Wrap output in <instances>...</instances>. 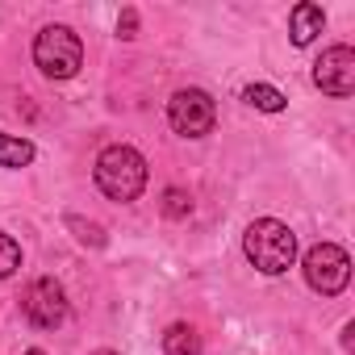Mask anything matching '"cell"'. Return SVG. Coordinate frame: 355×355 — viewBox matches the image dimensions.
Listing matches in <instances>:
<instances>
[{
    "instance_id": "6da1fadb",
    "label": "cell",
    "mask_w": 355,
    "mask_h": 355,
    "mask_svg": "<svg viewBox=\"0 0 355 355\" xmlns=\"http://www.w3.org/2000/svg\"><path fill=\"white\" fill-rule=\"evenodd\" d=\"M96 189L109 197V201H138L142 189H146V159L125 146V142H113L96 155Z\"/></svg>"
},
{
    "instance_id": "7a4b0ae2",
    "label": "cell",
    "mask_w": 355,
    "mask_h": 355,
    "mask_svg": "<svg viewBox=\"0 0 355 355\" xmlns=\"http://www.w3.org/2000/svg\"><path fill=\"white\" fill-rule=\"evenodd\" d=\"M243 251H247V259L255 263V272L280 276V272H288L293 259H297V234H293L284 222H276V218H255V222L247 226V234H243Z\"/></svg>"
},
{
    "instance_id": "3957f363",
    "label": "cell",
    "mask_w": 355,
    "mask_h": 355,
    "mask_svg": "<svg viewBox=\"0 0 355 355\" xmlns=\"http://www.w3.org/2000/svg\"><path fill=\"white\" fill-rule=\"evenodd\" d=\"M34 67L46 80H71L84 67V42L67 26H46L34 38Z\"/></svg>"
},
{
    "instance_id": "277c9868",
    "label": "cell",
    "mask_w": 355,
    "mask_h": 355,
    "mask_svg": "<svg viewBox=\"0 0 355 355\" xmlns=\"http://www.w3.org/2000/svg\"><path fill=\"white\" fill-rule=\"evenodd\" d=\"M301 272H305V284H309L313 293L334 297V293H343L347 280H351V259H347V251H343L338 243H318V247L305 251Z\"/></svg>"
},
{
    "instance_id": "5b68a950",
    "label": "cell",
    "mask_w": 355,
    "mask_h": 355,
    "mask_svg": "<svg viewBox=\"0 0 355 355\" xmlns=\"http://www.w3.org/2000/svg\"><path fill=\"white\" fill-rule=\"evenodd\" d=\"M214 117H218L214 96L201 92V88H180L167 101V121L180 138H205L214 130Z\"/></svg>"
},
{
    "instance_id": "8992f818",
    "label": "cell",
    "mask_w": 355,
    "mask_h": 355,
    "mask_svg": "<svg viewBox=\"0 0 355 355\" xmlns=\"http://www.w3.org/2000/svg\"><path fill=\"white\" fill-rule=\"evenodd\" d=\"M26 318L38 326V330H55V326H63L67 322V293H63V284L59 280H51V276H42V280H34L30 288H26Z\"/></svg>"
},
{
    "instance_id": "52a82bcc",
    "label": "cell",
    "mask_w": 355,
    "mask_h": 355,
    "mask_svg": "<svg viewBox=\"0 0 355 355\" xmlns=\"http://www.w3.org/2000/svg\"><path fill=\"white\" fill-rule=\"evenodd\" d=\"M313 84L326 96H351L355 92V51L351 46H330L322 51V59L313 63Z\"/></svg>"
},
{
    "instance_id": "ba28073f",
    "label": "cell",
    "mask_w": 355,
    "mask_h": 355,
    "mask_svg": "<svg viewBox=\"0 0 355 355\" xmlns=\"http://www.w3.org/2000/svg\"><path fill=\"white\" fill-rule=\"evenodd\" d=\"M326 26V13L322 5H313V0H301V5L288 13V34H293V46H309Z\"/></svg>"
},
{
    "instance_id": "9c48e42d",
    "label": "cell",
    "mask_w": 355,
    "mask_h": 355,
    "mask_svg": "<svg viewBox=\"0 0 355 355\" xmlns=\"http://www.w3.org/2000/svg\"><path fill=\"white\" fill-rule=\"evenodd\" d=\"M163 351H167V355H201V334H197V326H189V322L167 326Z\"/></svg>"
},
{
    "instance_id": "30bf717a",
    "label": "cell",
    "mask_w": 355,
    "mask_h": 355,
    "mask_svg": "<svg viewBox=\"0 0 355 355\" xmlns=\"http://www.w3.org/2000/svg\"><path fill=\"white\" fill-rule=\"evenodd\" d=\"M34 163V142L17 134H0V167H26Z\"/></svg>"
},
{
    "instance_id": "8fae6325",
    "label": "cell",
    "mask_w": 355,
    "mask_h": 355,
    "mask_svg": "<svg viewBox=\"0 0 355 355\" xmlns=\"http://www.w3.org/2000/svg\"><path fill=\"white\" fill-rule=\"evenodd\" d=\"M243 101H247L251 109H259V113H280V109H284V92L272 88V84H247V88H243Z\"/></svg>"
},
{
    "instance_id": "7c38bea8",
    "label": "cell",
    "mask_w": 355,
    "mask_h": 355,
    "mask_svg": "<svg viewBox=\"0 0 355 355\" xmlns=\"http://www.w3.org/2000/svg\"><path fill=\"white\" fill-rule=\"evenodd\" d=\"M21 268V243L13 234H0V280H9Z\"/></svg>"
},
{
    "instance_id": "4fadbf2b",
    "label": "cell",
    "mask_w": 355,
    "mask_h": 355,
    "mask_svg": "<svg viewBox=\"0 0 355 355\" xmlns=\"http://www.w3.org/2000/svg\"><path fill=\"white\" fill-rule=\"evenodd\" d=\"M163 214H167V218H189V214H193V197H189L184 189H167V193H163Z\"/></svg>"
},
{
    "instance_id": "5bb4252c",
    "label": "cell",
    "mask_w": 355,
    "mask_h": 355,
    "mask_svg": "<svg viewBox=\"0 0 355 355\" xmlns=\"http://www.w3.org/2000/svg\"><path fill=\"white\" fill-rule=\"evenodd\" d=\"M67 226H71V230H80V243H92V247H101V243H105V234H101V226H96V222L67 218Z\"/></svg>"
},
{
    "instance_id": "9a60e30c",
    "label": "cell",
    "mask_w": 355,
    "mask_h": 355,
    "mask_svg": "<svg viewBox=\"0 0 355 355\" xmlns=\"http://www.w3.org/2000/svg\"><path fill=\"white\" fill-rule=\"evenodd\" d=\"M117 34H121V38H138V13H134V9H125V13L117 17Z\"/></svg>"
},
{
    "instance_id": "2e32d148",
    "label": "cell",
    "mask_w": 355,
    "mask_h": 355,
    "mask_svg": "<svg viewBox=\"0 0 355 355\" xmlns=\"http://www.w3.org/2000/svg\"><path fill=\"white\" fill-rule=\"evenodd\" d=\"M26 355H46V351H38V347H30V351H26Z\"/></svg>"
},
{
    "instance_id": "e0dca14e",
    "label": "cell",
    "mask_w": 355,
    "mask_h": 355,
    "mask_svg": "<svg viewBox=\"0 0 355 355\" xmlns=\"http://www.w3.org/2000/svg\"><path fill=\"white\" fill-rule=\"evenodd\" d=\"M92 355H117V351H92Z\"/></svg>"
}]
</instances>
